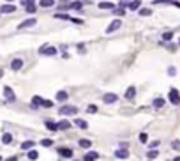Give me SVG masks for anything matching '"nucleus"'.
<instances>
[{
    "label": "nucleus",
    "mask_w": 180,
    "mask_h": 161,
    "mask_svg": "<svg viewBox=\"0 0 180 161\" xmlns=\"http://www.w3.org/2000/svg\"><path fill=\"white\" fill-rule=\"evenodd\" d=\"M42 106H44V108H51L53 103H51V101H44V103H42Z\"/></svg>",
    "instance_id": "e433bc0d"
},
{
    "label": "nucleus",
    "mask_w": 180,
    "mask_h": 161,
    "mask_svg": "<svg viewBox=\"0 0 180 161\" xmlns=\"http://www.w3.org/2000/svg\"><path fill=\"white\" fill-rule=\"evenodd\" d=\"M39 53L41 55H57V48L55 46H42V48H39Z\"/></svg>",
    "instance_id": "f03ea898"
},
{
    "label": "nucleus",
    "mask_w": 180,
    "mask_h": 161,
    "mask_svg": "<svg viewBox=\"0 0 180 161\" xmlns=\"http://www.w3.org/2000/svg\"><path fill=\"white\" fill-rule=\"evenodd\" d=\"M171 145H173V149H177V150H180V142H178V140H175V142H173Z\"/></svg>",
    "instance_id": "f704fd0d"
},
{
    "label": "nucleus",
    "mask_w": 180,
    "mask_h": 161,
    "mask_svg": "<svg viewBox=\"0 0 180 161\" xmlns=\"http://www.w3.org/2000/svg\"><path fill=\"white\" fill-rule=\"evenodd\" d=\"M0 76H2V71H0Z\"/></svg>",
    "instance_id": "79ce46f5"
},
{
    "label": "nucleus",
    "mask_w": 180,
    "mask_h": 161,
    "mask_svg": "<svg viewBox=\"0 0 180 161\" xmlns=\"http://www.w3.org/2000/svg\"><path fill=\"white\" fill-rule=\"evenodd\" d=\"M39 5H42V7H51V5H55V2H53V0H41Z\"/></svg>",
    "instance_id": "412c9836"
},
{
    "label": "nucleus",
    "mask_w": 180,
    "mask_h": 161,
    "mask_svg": "<svg viewBox=\"0 0 180 161\" xmlns=\"http://www.w3.org/2000/svg\"><path fill=\"white\" fill-rule=\"evenodd\" d=\"M171 37H173V34H171V32H166V34H163V39H164V41H169Z\"/></svg>",
    "instance_id": "7c9ffc66"
},
{
    "label": "nucleus",
    "mask_w": 180,
    "mask_h": 161,
    "mask_svg": "<svg viewBox=\"0 0 180 161\" xmlns=\"http://www.w3.org/2000/svg\"><path fill=\"white\" fill-rule=\"evenodd\" d=\"M11 67H13L14 71H18V69L23 67V60H21V58H14L13 62H11Z\"/></svg>",
    "instance_id": "9d476101"
},
{
    "label": "nucleus",
    "mask_w": 180,
    "mask_h": 161,
    "mask_svg": "<svg viewBox=\"0 0 180 161\" xmlns=\"http://www.w3.org/2000/svg\"><path fill=\"white\" fill-rule=\"evenodd\" d=\"M42 103H44V99H42V97H39V96H34V97H32V106H34V108L39 106V105L42 106Z\"/></svg>",
    "instance_id": "f8f14e48"
},
{
    "label": "nucleus",
    "mask_w": 180,
    "mask_h": 161,
    "mask_svg": "<svg viewBox=\"0 0 180 161\" xmlns=\"http://www.w3.org/2000/svg\"><path fill=\"white\" fill-rule=\"evenodd\" d=\"M154 106H155V108H163V106H164V99H163V97L154 99Z\"/></svg>",
    "instance_id": "aec40b11"
},
{
    "label": "nucleus",
    "mask_w": 180,
    "mask_h": 161,
    "mask_svg": "<svg viewBox=\"0 0 180 161\" xmlns=\"http://www.w3.org/2000/svg\"><path fill=\"white\" fill-rule=\"evenodd\" d=\"M97 158H99V154H97V152H94V150H90V152H87V154H85L83 161H95Z\"/></svg>",
    "instance_id": "1a4fd4ad"
},
{
    "label": "nucleus",
    "mask_w": 180,
    "mask_h": 161,
    "mask_svg": "<svg viewBox=\"0 0 180 161\" xmlns=\"http://www.w3.org/2000/svg\"><path fill=\"white\" fill-rule=\"evenodd\" d=\"M71 21H72V23H81V19H80V18H71Z\"/></svg>",
    "instance_id": "4c0bfd02"
},
{
    "label": "nucleus",
    "mask_w": 180,
    "mask_h": 161,
    "mask_svg": "<svg viewBox=\"0 0 180 161\" xmlns=\"http://www.w3.org/2000/svg\"><path fill=\"white\" fill-rule=\"evenodd\" d=\"M140 14H141V16H148V14H150V9H141Z\"/></svg>",
    "instance_id": "473e14b6"
},
{
    "label": "nucleus",
    "mask_w": 180,
    "mask_h": 161,
    "mask_svg": "<svg viewBox=\"0 0 180 161\" xmlns=\"http://www.w3.org/2000/svg\"><path fill=\"white\" fill-rule=\"evenodd\" d=\"M140 5H141L140 2H131V4H129V9H132V11H136V9L140 7Z\"/></svg>",
    "instance_id": "c756f323"
},
{
    "label": "nucleus",
    "mask_w": 180,
    "mask_h": 161,
    "mask_svg": "<svg viewBox=\"0 0 180 161\" xmlns=\"http://www.w3.org/2000/svg\"><path fill=\"white\" fill-rule=\"evenodd\" d=\"M41 145H42V147H51V145H53V140H50V138H44V140L41 142Z\"/></svg>",
    "instance_id": "393cba45"
},
{
    "label": "nucleus",
    "mask_w": 180,
    "mask_h": 161,
    "mask_svg": "<svg viewBox=\"0 0 180 161\" xmlns=\"http://www.w3.org/2000/svg\"><path fill=\"white\" fill-rule=\"evenodd\" d=\"M58 154L64 156V158H71L72 156V150L71 149H66V147H58Z\"/></svg>",
    "instance_id": "9b49d317"
},
{
    "label": "nucleus",
    "mask_w": 180,
    "mask_h": 161,
    "mask_svg": "<svg viewBox=\"0 0 180 161\" xmlns=\"http://www.w3.org/2000/svg\"><path fill=\"white\" fill-rule=\"evenodd\" d=\"M0 161H2V158H0Z\"/></svg>",
    "instance_id": "c03bdc74"
},
{
    "label": "nucleus",
    "mask_w": 180,
    "mask_h": 161,
    "mask_svg": "<svg viewBox=\"0 0 180 161\" xmlns=\"http://www.w3.org/2000/svg\"><path fill=\"white\" fill-rule=\"evenodd\" d=\"M134 94H136V87H129V89H127V92H125V97L127 99H132Z\"/></svg>",
    "instance_id": "dca6fc26"
},
{
    "label": "nucleus",
    "mask_w": 180,
    "mask_h": 161,
    "mask_svg": "<svg viewBox=\"0 0 180 161\" xmlns=\"http://www.w3.org/2000/svg\"><path fill=\"white\" fill-rule=\"evenodd\" d=\"M147 140H148V135H147V133H141V135H140V142H143V144H145Z\"/></svg>",
    "instance_id": "2f4dec72"
},
{
    "label": "nucleus",
    "mask_w": 180,
    "mask_h": 161,
    "mask_svg": "<svg viewBox=\"0 0 180 161\" xmlns=\"http://www.w3.org/2000/svg\"><path fill=\"white\" fill-rule=\"evenodd\" d=\"M99 7H101V9H113V7H115V4H111V2H101V4H99Z\"/></svg>",
    "instance_id": "4be33fe9"
},
{
    "label": "nucleus",
    "mask_w": 180,
    "mask_h": 161,
    "mask_svg": "<svg viewBox=\"0 0 180 161\" xmlns=\"http://www.w3.org/2000/svg\"><path fill=\"white\" fill-rule=\"evenodd\" d=\"M71 127V124L67 122V120H60L58 122V129H69Z\"/></svg>",
    "instance_id": "5701e85b"
},
{
    "label": "nucleus",
    "mask_w": 180,
    "mask_h": 161,
    "mask_svg": "<svg viewBox=\"0 0 180 161\" xmlns=\"http://www.w3.org/2000/svg\"><path fill=\"white\" fill-rule=\"evenodd\" d=\"M23 5L27 7L28 13H34V11H35V4H34V2H23Z\"/></svg>",
    "instance_id": "a211bd4d"
},
{
    "label": "nucleus",
    "mask_w": 180,
    "mask_h": 161,
    "mask_svg": "<svg viewBox=\"0 0 180 161\" xmlns=\"http://www.w3.org/2000/svg\"><path fill=\"white\" fill-rule=\"evenodd\" d=\"M115 156L118 159H127V158H129V152H127V149H118L115 152Z\"/></svg>",
    "instance_id": "6e6552de"
},
{
    "label": "nucleus",
    "mask_w": 180,
    "mask_h": 161,
    "mask_svg": "<svg viewBox=\"0 0 180 161\" xmlns=\"http://www.w3.org/2000/svg\"><path fill=\"white\" fill-rule=\"evenodd\" d=\"M87 110H88V113H94V112H97V106H94V105H90V106H88Z\"/></svg>",
    "instance_id": "72a5a7b5"
},
{
    "label": "nucleus",
    "mask_w": 180,
    "mask_h": 161,
    "mask_svg": "<svg viewBox=\"0 0 180 161\" xmlns=\"http://www.w3.org/2000/svg\"><path fill=\"white\" fill-rule=\"evenodd\" d=\"M2 142H4L5 145L13 142V136H11V133H4V135H2Z\"/></svg>",
    "instance_id": "6ab92c4d"
},
{
    "label": "nucleus",
    "mask_w": 180,
    "mask_h": 161,
    "mask_svg": "<svg viewBox=\"0 0 180 161\" xmlns=\"http://www.w3.org/2000/svg\"><path fill=\"white\" fill-rule=\"evenodd\" d=\"M69 5H71V9H78V11H80L83 4H81V2H72V4H69Z\"/></svg>",
    "instance_id": "cd10ccee"
},
{
    "label": "nucleus",
    "mask_w": 180,
    "mask_h": 161,
    "mask_svg": "<svg viewBox=\"0 0 180 161\" xmlns=\"http://www.w3.org/2000/svg\"><path fill=\"white\" fill-rule=\"evenodd\" d=\"M168 73L173 76V74H175V67H169V69H168Z\"/></svg>",
    "instance_id": "ea45409f"
},
{
    "label": "nucleus",
    "mask_w": 180,
    "mask_h": 161,
    "mask_svg": "<svg viewBox=\"0 0 180 161\" xmlns=\"http://www.w3.org/2000/svg\"><path fill=\"white\" fill-rule=\"evenodd\" d=\"M5 161H18V158H16V156H11V158H7Z\"/></svg>",
    "instance_id": "58836bf2"
},
{
    "label": "nucleus",
    "mask_w": 180,
    "mask_h": 161,
    "mask_svg": "<svg viewBox=\"0 0 180 161\" xmlns=\"http://www.w3.org/2000/svg\"><path fill=\"white\" fill-rule=\"evenodd\" d=\"M35 23H37V19L30 18V19H25L23 23H19V25H18V28H27V27H34Z\"/></svg>",
    "instance_id": "423d86ee"
},
{
    "label": "nucleus",
    "mask_w": 180,
    "mask_h": 161,
    "mask_svg": "<svg viewBox=\"0 0 180 161\" xmlns=\"http://www.w3.org/2000/svg\"><path fill=\"white\" fill-rule=\"evenodd\" d=\"M57 18H58V19H71L69 16H66V14H60V13L57 14Z\"/></svg>",
    "instance_id": "c9c22d12"
},
{
    "label": "nucleus",
    "mask_w": 180,
    "mask_h": 161,
    "mask_svg": "<svg viewBox=\"0 0 180 161\" xmlns=\"http://www.w3.org/2000/svg\"><path fill=\"white\" fill-rule=\"evenodd\" d=\"M120 25H122V19H113V21L108 25V28H106V34H111V32H115L116 28H120Z\"/></svg>",
    "instance_id": "20e7f679"
},
{
    "label": "nucleus",
    "mask_w": 180,
    "mask_h": 161,
    "mask_svg": "<svg viewBox=\"0 0 180 161\" xmlns=\"http://www.w3.org/2000/svg\"><path fill=\"white\" fill-rule=\"evenodd\" d=\"M173 161H180V156H177V158H175V159H173Z\"/></svg>",
    "instance_id": "a19ab883"
},
{
    "label": "nucleus",
    "mask_w": 180,
    "mask_h": 161,
    "mask_svg": "<svg viewBox=\"0 0 180 161\" xmlns=\"http://www.w3.org/2000/svg\"><path fill=\"white\" fill-rule=\"evenodd\" d=\"M34 145H35V142H32V140H27V142L21 144V149H23V150H30Z\"/></svg>",
    "instance_id": "ddd939ff"
},
{
    "label": "nucleus",
    "mask_w": 180,
    "mask_h": 161,
    "mask_svg": "<svg viewBox=\"0 0 180 161\" xmlns=\"http://www.w3.org/2000/svg\"><path fill=\"white\" fill-rule=\"evenodd\" d=\"M178 44H180V39H178Z\"/></svg>",
    "instance_id": "37998d69"
},
{
    "label": "nucleus",
    "mask_w": 180,
    "mask_h": 161,
    "mask_svg": "<svg viewBox=\"0 0 180 161\" xmlns=\"http://www.w3.org/2000/svg\"><path fill=\"white\" fill-rule=\"evenodd\" d=\"M66 99H67V92H66V90L57 92V101H66Z\"/></svg>",
    "instance_id": "f3484780"
},
{
    "label": "nucleus",
    "mask_w": 180,
    "mask_h": 161,
    "mask_svg": "<svg viewBox=\"0 0 180 161\" xmlns=\"http://www.w3.org/2000/svg\"><path fill=\"white\" fill-rule=\"evenodd\" d=\"M46 127L50 129V131H58V124L51 122V120H46Z\"/></svg>",
    "instance_id": "2eb2a0df"
},
{
    "label": "nucleus",
    "mask_w": 180,
    "mask_h": 161,
    "mask_svg": "<svg viewBox=\"0 0 180 161\" xmlns=\"http://www.w3.org/2000/svg\"><path fill=\"white\" fill-rule=\"evenodd\" d=\"M90 145H92L90 140H80V147H85V149H87V147H90Z\"/></svg>",
    "instance_id": "a878e982"
},
{
    "label": "nucleus",
    "mask_w": 180,
    "mask_h": 161,
    "mask_svg": "<svg viewBox=\"0 0 180 161\" xmlns=\"http://www.w3.org/2000/svg\"><path fill=\"white\" fill-rule=\"evenodd\" d=\"M14 5H11V4H5V5H2V7H0V11H2V13H13L14 11Z\"/></svg>",
    "instance_id": "4468645a"
},
{
    "label": "nucleus",
    "mask_w": 180,
    "mask_h": 161,
    "mask_svg": "<svg viewBox=\"0 0 180 161\" xmlns=\"http://www.w3.org/2000/svg\"><path fill=\"white\" fill-rule=\"evenodd\" d=\"M116 99H118V97H116V94H104L102 96V101L104 103H116Z\"/></svg>",
    "instance_id": "0eeeda50"
},
{
    "label": "nucleus",
    "mask_w": 180,
    "mask_h": 161,
    "mask_svg": "<svg viewBox=\"0 0 180 161\" xmlns=\"http://www.w3.org/2000/svg\"><path fill=\"white\" fill-rule=\"evenodd\" d=\"M74 122H76V126H78V127H83V129L88 126V124L85 122V120H81V119H76V120H74Z\"/></svg>",
    "instance_id": "b1692460"
},
{
    "label": "nucleus",
    "mask_w": 180,
    "mask_h": 161,
    "mask_svg": "<svg viewBox=\"0 0 180 161\" xmlns=\"http://www.w3.org/2000/svg\"><path fill=\"white\" fill-rule=\"evenodd\" d=\"M37 158H39L37 150H30V152H28V159H37Z\"/></svg>",
    "instance_id": "bb28decb"
},
{
    "label": "nucleus",
    "mask_w": 180,
    "mask_h": 161,
    "mask_svg": "<svg viewBox=\"0 0 180 161\" xmlns=\"http://www.w3.org/2000/svg\"><path fill=\"white\" fill-rule=\"evenodd\" d=\"M58 112H60V115H74L78 112V108L76 106H62Z\"/></svg>",
    "instance_id": "7ed1b4c3"
},
{
    "label": "nucleus",
    "mask_w": 180,
    "mask_h": 161,
    "mask_svg": "<svg viewBox=\"0 0 180 161\" xmlns=\"http://www.w3.org/2000/svg\"><path fill=\"white\" fill-rule=\"evenodd\" d=\"M168 99L173 105H180V94H178V90L177 89H171V90H169V94H168Z\"/></svg>",
    "instance_id": "f257e3e1"
},
{
    "label": "nucleus",
    "mask_w": 180,
    "mask_h": 161,
    "mask_svg": "<svg viewBox=\"0 0 180 161\" xmlns=\"http://www.w3.org/2000/svg\"><path fill=\"white\" fill-rule=\"evenodd\" d=\"M4 96H5L7 101H14V99H16V96H14V92H13V89H11V87H4Z\"/></svg>",
    "instance_id": "39448f33"
},
{
    "label": "nucleus",
    "mask_w": 180,
    "mask_h": 161,
    "mask_svg": "<svg viewBox=\"0 0 180 161\" xmlns=\"http://www.w3.org/2000/svg\"><path fill=\"white\" fill-rule=\"evenodd\" d=\"M157 154H159V152H157V150H148V152H147V156H148V158H150V159L157 158Z\"/></svg>",
    "instance_id": "c85d7f7f"
}]
</instances>
